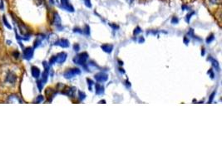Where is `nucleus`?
Wrapping results in <instances>:
<instances>
[{
    "label": "nucleus",
    "instance_id": "nucleus-1",
    "mask_svg": "<svg viewBox=\"0 0 222 166\" xmlns=\"http://www.w3.org/2000/svg\"><path fill=\"white\" fill-rule=\"evenodd\" d=\"M87 58H88V55H87V52H83V53H81L79 55L77 56L76 57L73 59V62L77 63V64H79V65L83 66L85 68H87L86 65H85V62L87 60Z\"/></svg>",
    "mask_w": 222,
    "mask_h": 166
},
{
    "label": "nucleus",
    "instance_id": "nucleus-2",
    "mask_svg": "<svg viewBox=\"0 0 222 166\" xmlns=\"http://www.w3.org/2000/svg\"><path fill=\"white\" fill-rule=\"evenodd\" d=\"M81 72L78 68H73V69H70L68 71H67L66 72L64 73V76L66 78H72L73 76H77V75H79Z\"/></svg>",
    "mask_w": 222,
    "mask_h": 166
},
{
    "label": "nucleus",
    "instance_id": "nucleus-3",
    "mask_svg": "<svg viewBox=\"0 0 222 166\" xmlns=\"http://www.w3.org/2000/svg\"><path fill=\"white\" fill-rule=\"evenodd\" d=\"M94 77H95V79L97 80L98 82H104V81H106L108 78V75H107L106 73L103 72L97 73V74L95 75Z\"/></svg>",
    "mask_w": 222,
    "mask_h": 166
},
{
    "label": "nucleus",
    "instance_id": "nucleus-4",
    "mask_svg": "<svg viewBox=\"0 0 222 166\" xmlns=\"http://www.w3.org/2000/svg\"><path fill=\"white\" fill-rule=\"evenodd\" d=\"M61 4H62V7L63 8H65L67 11H70V12H73L74 11V8L73 7L69 4L68 0H61Z\"/></svg>",
    "mask_w": 222,
    "mask_h": 166
},
{
    "label": "nucleus",
    "instance_id": "nucleus-5",
    "mask_svg": "<svg viewBox=\"0 0 222 166\" xmlns=\"http://www.w3.org/2000/svg\"><path fill=\"white\" fill-rule=\"evenodd\" d=\"M16 80H17V77H16V76L14 75V73L12 72L8 73L7 77H6V81L11 83V84H13V83H14L16 81Z\"/></svg>",
    "mask_w": 222,
    "mask_h": 166
},
{
    "label": "nucleus",
    "instance_id": "nucleus-6",
    "mask_svg": "<svg viewBox=\"0 0 222 166\" xmlns=\"http://www.w3.org/2000/svg\"><path fill=\"white\" fill-rule=\"evenodd\" d=\"M57 57V62L58 63H63V62H65V60L67 58V54L65 52H61L59 53L58 55L56 56Z\"/></svg>",
    "mask_w": 222,
    "mask_h": 166
},
{
    "label": "nucleus",
    "instance_id": "nucleus-7",
    "mask_svg": "<svg viewBox=\"0 0 222 166\" xmlns=\"http://www.w3.org/2000/svg\"><path fill=\"white\" fill-rule=\"evenodd\" d=\"M55 44L60 46V47H63V48H67L69 46V42L67 39H61V40L57 42Z\"/></svg>",
    "mask_w": 222,
    "mask_h": 166
},
{
    "label": "nucleus",
    "instance_id": "nucleus-8",
    "mask_svg": "<svg viewBox=\"0 0 222 166\" xmlns=\"http://www.w3.org/2000/svg\"><path fill=\"white\" fill-rule=\"evenodd\" d=\"M33 48H27L24 51L25 58L31 59L32 57H33Z\"/></svg>",
    "mask_w": 222,
    "mask_h": 166
},
{
    "label": "nucleus",
    "instance_id": "nucleus-9",
    "mask_svg": "<svg viewBox=\"0 0 222 166\" xmlns=\"http://www.w3.org/2000/svg\"><path fill=\"white\" fill-rule=\"evenodd\" d=\"M32 75L35 78H38L39 77V76H40V71H39L38 67H36V66H33L32 67Z\"/></svg>",
    "mask_w": 222,
    "mask_h": 166
},
{
    "label": "nucleus",
    "instance_id": "nucleus-10",
    "mask_svg": "<svg viewBox=\"0 0 222 166\" xmlns=\"http://www.w3.org/2000/svg\"><path fill=\"white\" fill-rule=\"evenodd\" d=\"M95 88H96V93L97 95H101V94H102L104 92V87H102V85L100 84H96L95 85Z\"/></svg>",
    "mask_w": 222,
    "mask_h": 166
},
{
    "label": "nucleus",
    "instance_id": "nucleus-11",
    "mask_svg": "<svg viewBox=\"0 0 222 166\" xmlns=\"http://www.w3.org/2000/svg\"><path fill=\"white\" fill-rule=\"evenodd\" d=\"M102 49L106 52H111L113 49V47L111 45H109V44H106V45H102Z\"/></svg>",
    "mask_w": 222,
    "mask_h": 166
},
{
    "label": "nucleus",
    "instance_id": "nucleus-12",
    "mask_svg": "<svg viewBox=\"0 0 222 166\" xmlns=\"http://www.w3.org/2000/svg\"><path fill=\"white\" fill-rule=\"evenodd\" d=\"M54 23H55V25L57 27L60 28V26H61V18H60L58 14H55V15H54Z\"/></svg>",
    "mask_w": 222,
    "mask_h": 166
},
{
    "label": "nucleus",
    "instance_id": "nucleus-13",
    "mask_svg": "<svg viewBox=\"0 0 222 166\" xmlns=\"http://www.w3.org/2000/svg\"><path fill=\"white\" fill-rule=\"evenodd\" d=\"M210 60L212 61V62H213V66H215V67H216V70H217V71H220V67H219L218 62H216V61H215V60H213L212 58H210Z\"/></svg>",
    "mask_w": 222,
    "mask_h": 166
},
{
    "label": "nucleus",
    "instance_id": "nucleus-14",
    "mask_svg": "<svg viewBox=\"0 0 222 166\" xmlns=\"http://www.w3.org/2000/svg\"><path fill=\"white\" fill-rule=\"evenodd\" d=\"M56 62H57V57L54 56V57H52V58L50 59V62H49V63H50V64H53V63H55Z\"/></svg>",
    "mask_w": 222,
    "mask_h": 166
},
{
    "label": "nucleus",
    "instance_id": "nucleus-15",
    "mask_svg": "<svg viewBox=\"0 0 222 166\" xmlns=\"http://www.w3.org/2000/svg\"><path fill=\"white\" fill-rule=\"evenodd\" d=\"M84 3L86 4V6L88 8H91L92 7V4H91V2L90 0H84Z\"/></svg>",
    "mask_w": 222,
    "mask_h": 166
},
{
    "label": "nucleus",
    "instance_id": "nucleus-16",
    "mask_svg": "<svg viewBox=\"0 0 222 166\" xmlns=\"http://www.w3.org/2000/svg\"><path fill=\"white\" fill-rule=\"evenodd\" d=\"M212 4H219L220 3V1L221 0H209Z\"/></svg>",
    "mask_w": 222,
    "mask_h": 166
},
{
    "label": "nucleus",
    "instance_id": "nucleus-17",
    "mask_svg": "<svg viewBox=\"0 0 222 166\" xmlns=\"http://www.w3.org/2000/svg\"><path fill=\"white\" fill-rule=\"evenodd\" d=\"M213 39H214V36L211 35V36H210V38H208L206 39V42H207V43H210L211 42L213 41Z\"/></svg>",
    "mask_w": 222,
    "mask_h": 166
},
{
    "label": "nucleus",
    "instance_id": "nucleus-18",
    "mask_svg": "<svg viewBox=\"0 0 222 166\" xmlns=\"http://www.w3.org/2000/svg\"><path fill=\"white\" fill-rule=\"evenodd\" d=\"M142 32V30H141V28H136L135 29V31H134V34L136 35V34H138V33H140Z\"/></svg>",
    "mask_w": 222,
    "mask_h": 166
},
{
    "label": "nucleus",
    "instance_id": "nucleus-19",
    "mask_svg": "<svg viewBox=\"0 0 222 166\" xmlns=\"http://www.w3.org/2000/svg\"><path fill=\"white\" fill-rule=\"evenodd\" d=\"M79 95H80V100H83L85 98V94L82 91H79Z\"/></svg>",
    "mask_w": 222,
    "mask_h": 166
},
{
    "label": "nucleus",
    "instance_id": "nucleus-20",
    "mask_svg": "<svg viewBox=\"0 0 222 166\" xmlns=\"http://www.w3.org/2000/svg\"><path fill=\"white\" fill-rule=\"evenodd\" d=\"M171 23H178V18L176 17H174L173 18H172V20H171Z\"/></svg>",
    "mask_w": 222,
    "mask_h": 166
},
{
    "label": "nucleus",
    "instance_id": "nucleus-21",
    "mask_svg": "<svg viewBox=\"0 0 222 166\" xmlns=\"http://www.w3.org/2000/svg\"><path fill=\"white\" fill-rule=\"evenodd\" d=\"M87 81H88V86H89V89H90V90H92V81L90 79H87Z\"/></svg>",
    "mask_w": 222,
    "mask_h": 166
},
{
    "label": "nucleus",
    "instance_id": "nucleus-22",
    "mask_svg": "<svg viewBox=\"0 0 222 166\" xmlns=\"http://www.w3.org/2000/svg\"><path fill=\"white\" fill-rule=\"evenodd\" d=\"M215 92H213V93H212L211 95V97H210V100H209V102H210V103H211V101H212V100H213V98H214V96H215Z\"/></svg>",
    "mask_w": 222,
    "mask_h": 166
},
{
    "label": "nucleus",
    "instance_id": "nucleus-23",
    "mask_svg": "<svg viewBox=\"0 0 222 166\" xmlns=\"http://www.w3.org/2000/svg\"><path fill=\"white\" fill-rule=\"evenodd\" d=\"M4 23H5V25H6V26H7L8 28H11L10 25L8 24V21H6V18H5V17H4Z\"/></svg>",
    "mask_w": 222,
    "mask_h": 166
},
{
    "label": "nucleus",
    "instance_id": "nucleus-24",
    "mask_svg": "<svg viewBox=\"0 0 222 166\" xmlns=\"http://www.w3.org/2000/svg\"><path fill=\"white\" fill-rule=\"evenodd\" d=\"M43 100V97L42 96H39V97L38 98V100H37V102H39V101H42Z\"/></svg>",
    "mask_w": 222,
    "mask_h": 166
},
{
    "label": "nucleus",
    "instance_id": "nucleus-25",
    "mask_svg": "<svg viewBox=\"0 0 222 166\" xmlns=\"http://www.w3.org/2000/svg\"><path fill=\"white\" fill-rule=\"evenodd\" d=\"M74 49H75V51H78V49H79V46L75 45L74 46Z\"/></svg>",
    "mask_w": 222,
    "mask_h": 166
},
{
    "label": "nucleus",
    "instance_id": "nucleus-26",
    "mask_svg": "<svg viewBox=\"0 0 222 166\" xmlns=\"http://www.w3.org/2000/svg\"><path fill=\"white\" fill-rule=\"evenodd\" d=\"M139 42H144V38H140V40H139Z\"/></svg>",
    "mask_w": 222,
    "mask_h": 166
},
{
    "label": "nucleus",
    "instance_id": "nucleus-27",
    "mask_svg": "<svg viewBox=\"0 0 222 166\" xmlns=\"http://www.w3.org/2000/svg\"><path fill=\"white\" fill-rule=\"evenodd\" d=\"M184 41H185V42H186V44H187V42H188V41H187V40H186V39H185Z\"/></svg>",
    "mask_w": 222,
    "mask_h": 166
},
{
    "label": "nucleus",
    "instance_id": "nucleus-28",
    "mask_svg": "<svg viewBox=\"0 0 222 166\" xmlns=\"http://www.w3.org/2000/svg\"><path fill=\"white\" fill-rule=\"evenodd\" d=\"M131 1H132V0H131Z\"/></svg>",
    "mask_w": 222,
    "mask_h": 166
}]
</instances>
